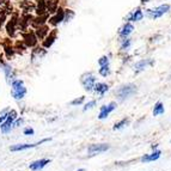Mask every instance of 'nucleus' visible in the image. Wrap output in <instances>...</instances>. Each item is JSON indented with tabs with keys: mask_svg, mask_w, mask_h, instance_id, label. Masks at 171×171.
I'll return each instance as SVG.
<instances>
[{
	"mask_svg": "<svg viewBox=\"0 0 171 171\" xmlns=\"http://www.w3.org/2000/svg\"><path fill=\"white\" fill-rule=\"evenodd\" d=\"M11 86H12V96L15 99H22L25 97L26 95V87L24 86V83L20 79H15L12 83H11Z\"/></svg>",
	"mask_w": 171,
	"mask_h": 171,
	"instance_id": "obj_1",
	"label": "nucleus"
},
{
	"mask_svg": "<svg viewBox=\"0 0 171 171\" xmlns=\"http://www.w3.org/2000/svg\"><path fill=\"white\" fill-rule=\"evenodd\" d=\"M135 92H137V86L134 84H127V85L121 86L116 91V96L120 101H125V99L132 97Z\"/></svg>",
	"mask_w": 171,
	"mask_h": 171,
	"instance_id": "obj_2",
	"label": "nucleus"
},
{
	"mask_svg": "<svg viewBox=\"0 0 171 171\" xmlns=\"http://www.w3.org/2000/svg\"><path fill=\"white\" fill-rule=\"evenodd\" d=\"M169 10H170V6L167 4H164L158 7H154L152 10H146V16L151 19H158L162 16H164L166 12H169Z\"/></svg>",
	"mask_w": 171,
	"mask_h": 171,
	"instance_id": "obj_3",
	"label": "nucleus"
},
{
	"mask_svg": "<svg viewBox=\"0 0 171 171\" xmlns=\"http://www.w3.org/2000/svg\"><path fill=\"white\" fill-rule=\"evenodd\" d=\"M50 140V138L48 139H43V140H41V141H38V142H35V144H23V145H13V146H11L10 147V151H12V152H19V151H24V150H28V148H32V147H36V146H38V145H41V144H43V142H47V141H49Z\"/></svg>",
	"mask_w": 171,
	"mask_h": 171,
	"instance_id": "obj_4",
	"label": "nucleus"
},
{
	"mask_svg": "<svg viewBox=\"0 0 171 171\" xmlns=\"http://www.w3.org/2000/svg\"><path fill=\"white\" fill-rule=\"evenodd\" d=\"M117 107V104L115 102H111L109 103L108 105H102L101 109H99V115H98V118L99 120H104V118H107L110 113H113Z\"/></svg>",
	"mask_w": 171,
	"mask_h": 171,
	"instance_id": "obj_5",
	"label": "nucleus"
},
{
	"mask_svg": "<svg viewBox=\"0 0 171 171\" xmlns=\"http://www.w3.org/2000/svg\"><path fill=\"white\" fill-rule=\"evenodd\" d=\"M82 84H83L84 89L87 92L92 91V90H94V87H95V84H96V78H95V75H92L91 73L85 74L82 78Z\"/></svg>",
	"mask_w": 171,
	"mask_h": 171,
	"instance_id": "obj_6",
	"label": "nucleus"
},
{
	"mask_svg": "<svg viewBox=\"0 0 171 171\" xmlns=\"http://www.w3.org/2000/svg\"><path fill=\"white\" fill-rule=\"evenodd\" d=\"M108 150H109L108 144H94L87 148V153L90 156H95V154H98V153H103Z\"/></svg>",
	"mask_w": 171,
	"mask_h": 171,
	"instance_id": "obj_7",
	"label": "nucleus"
},
{
	"mask_svg": "<svg viewBox=\"0 0 171 171\" xmlns=\"http://www.w3.org/2000/svg\"><path fill=\"white\" fill-rule=\"evenodd\" d=\"M153 65H154V61H153L152 59H144V60L138 61V62L134 65V71H135L137 73H139V72L144 71L145 68H147L148 66H153Z\"/></svg>",
	"mask_w": 171,
	"mask_h": 171,
	"instance_id": "obj_8",
	"label": "nucleus"
},
{
	"mask_svg": "<svg viewBox=\"0 0 171 171\" xmlns=\"http://www.w3.org/2000/svg\"><path fill=\"white\" fill-rule=\"evenodd\" d=\"M1 66H3V70H4V73H5V77H6L7 83L11 84L13 80H15V72H13V70H12L11 66L7 65V63H5V62H3Z\"/></svg>",
	"mask_w": 171,
	"mask_h": 171,
	"instance_id": "obj_9",
	"label": "nucleus"
},
{
	"mask_svg": "<svg viewBox=\"0 0 171 171\" xmlns=\"http://www.w3.org/2000/svg\"><path fill=\"white\" fill-rule=\"evenodd\" d=\"M162 152L159 150H154L151 154H145L144 157H141V162L142 163H148V162H153V160H157V159H159V157H160Z\"/></svg>",
	"mask_w": 171,
	"mask_h": 171,
	"instance_id": "obj_10",
	"label": "nucleus"
},
{
	"mask_svg": "<svg viewBox=\"0 0 171 171\" xmlns=\"http://www.w3.org/2000/svg\"><path fill=\"white\" fill-rule=\"evenodd\" d=\"M50 163V159H39V160H36L34 163L30 164V170H34V171H39L42 170L47 164Z\"/></svg>",
	"mask_w": 171,
	"mask_h": 171,
	"instance_id": "obj_11",
	"label": "nucleus"
},
{
	"mask_svg": "<svg viewBox=\"0 0 171 171\" xmlns=\"http://www.w3.org/2000/svg\"><path fill=\"white\" fill-rule=\"evenodd\" d=\"M133 30H134V26L128 22V23H126V24L122 26V28H121V30H120V36H121L122 38H126V37H128V35H130L132 32H133Z\"/></svg>",
	"mask_w": 171,
	"mask_h": 171,
	"instance_id": "obj_12",
	"label": "nucleus"
},
{
	"mask_svg": "<svg viewBox=\"0 0 171 171\" xmlns=\"http://www.w3.org/2000/svg\"><path fill=\"white\" fill-rule=\"evenodd\" d=\"M94 90L97 92V94L101 95V98H102L105 94H107V91L109 90V85H108V84H105V83H96Z\"/></svg>",
	"mask_w": 171,
	"mask_h": 171,
	"instance_id": "obj_13",
	"label": "nucleus"
},
{
	"mask_svg": "<svg viewBox=\"0 0 171 171\" xmlns=\"http://www.w3.org/2000/svg\"><path fill=\"white\" fill-rule=\"evenodd\" d=\"M24 42L26 43L28 47H34L37 43V37L32 32H28L24 35Z\"/></svg>",
	"mask_w": 171,
	"mask_h": 171,
	"instance_id": "obj_14",
	"label": "nucleus"
},
{
	"mask_svg": "<svg viewBox=\"0 0 171 171\" xmlns=\"http://www.w3.org/2000/svg\"><path fill=\"white\" fill-rule=\"evenodd\" d=\"M16 25H17V18H16V16H13V17L11 18V20H10V22L7 23V25H6V31H7V34H8L10 36H13V35H15Z\"/></svg>",
	"mask_w": 171,
	"mask_h": 171,
	"instance_id": "obj_15",
	"label": "nucleus"
},
{
	"mask_svg": "<svg viewBox=\"0 0 171 171\" xmlns=\"http://www.w3.org/2000/svg\"><path fill=\"white\" fill-rule=\"evenodd\" d=\"M55 39H56V31L54 30V31H51V32L46 37V39L43 41V47H44V48L51 47V44L55 42Z\"/></svg>",
	"mask_w": 171,
	"mask_h": 171,
	"instance_id": "obj_16",
	"label": "nucleus"
},
{
	"mask_svg": "<svg viewBox=\"0 0 171 171\" xmlns=\"http://www.w3.org/2000/svg\"><path fill=\"white\" fill-rule=\"evenodd\" d=\"M142 18H144V13H142V11H141L140 8H138V10H135L133 13H130L127 20H128V22H139V20H141Z\"/></svg>",
	"mask_w": 171,
	"mask_h": 171,
	"instance_id": "obj_17",
	"label": "nucleus"
},
{
	"mask_svg": "<svg viewBox=\"0 0 171 171\" xmlns=\"http://www.w3.org/2000/svg\"><path fill=\"white\" fill-rule=\"evenodd\" d=\"M63 18H65V12H63L62 10H59V11L55 13V16L53 17V18H50L49 20H50V24L56 25V24L61 23V22L63 20Z\"/></svg>",
	"mask_w": 171,
	"mask_h": 171,
	"instance_id": "obj_18",
	"label": "nucleus"
},
{
	"mask_svg": "<svg viewBox=\"0 0 171 171\" xmlns=\"http://www.w3.org/2000/svg\"><path fill=\"white\" fill-rule=\"evenodd\" d=\"M165 111L164 109V105L162 102H157L154 105V109H153V116H158V115H163Z\"/></svg>",
	"mask_w": 171,
	"mask_h": 171,
	"instance_id": "obj_19",
	"label": "nucleus"
},
{
	"mask_svg": "<svg viewBox=\"0 0 171 171\" xmlns=\"http://www.w3.org/2000/svg\"><path fill=\"white\" fill-rule=\"evenodd\" d=\"M12 126H13V122H11L8 120H5L1 125H0V127H1V132H3V133H5V134L10 133L11 129H12Z\"/></svg>",
	"mask_w": 171,
	"mask_h": 171,
	"instance_id": "obj_20",
	"label": "nucleus"
},
{
	"mask_svg": "<svg viewBox=\"0 0 171 171\" xmlns=\"http://www.w3.org/2000/svg\"><path fill=\"white\" fill-rule=\"evenodd\" d=\"M129 123V120H128V118H122V120L121 121H118L117 123H115V126L113 127V129L114 130H117V129H121V128H123L125 126H127Z\"/></svg>",
	"mask_w": 171,
	"mask_h": 171,
	"instance_id": "obj_21",
	"label": "nucleus"
},
{
	"mask_svg": "<svg viewBox=\"0 0 171 171\" xmlns=\"http://www.w3.org/2000/svg\"><path fill=\"white\" fill-rule=\"evenodd\" d=\"M48 32V28L47 26H39V28L37 29V31H36V34H37V38H44V36H46V34Z\"/></svg>",
	"mask_w": 171,
	"mask_h": 171,
	"instance_id": "obj_22",
	"label": "nucleus"
},
{
	"mask_svg": "<svg viewBox=\"0 0 171 171\" xmlns=\"http://www.w3.org/2000/svg\"><path fill=\"white\" fill-rule=\"evenodd\" d=\"M98 73H99L102 77H108V75L110 74V67H109V65H107V66H101V68H99Z\"/></svg>",
	"mask_w": 171,
	"mask_h": 171,
	"instance_id": "obj_23",
	"label": "nucleus"
},
{
	"mask_svg": "<svg viewBox=\"0 0 171 171\" xmlns=\"http://www.w3.org/2000/svg\"><path fill=\"white\" fill-rule=\"evenodd\" d=\"M132 44V41H130V38H123V41H122V44H121V49L122 50H128L129 47Z\"/></svg>",
	"mask_w": 171,
	"mask_h": 171,
	"instance_id": "obj_24",
	"label": "nucleus"
},
{
	"mask_svg": "<svg viewBox=\"0 0 171 171\" xmlns=\"http://www.w3.org/2000/svg\"><path fill=\"white\" fill-rule=\"evenodd\" d=\"M73 17H74V12H73V11H71V10L65 11V18H63V20H66V22H70Z\"/></svg>",
	"mask_w": 171,
	"mask_h": 171,
	"instance_id": "obj_25",
	"label": "nucleus"
},
{
	"mask_svg": "<svg viewBox=\"0 0 171 171\" xmlns=\"http://www.w3.org/2000/svg\"><path fill=\"white\" fill-rule=\"evenodd\" d=\"M84 101H85V97H84V96H82V97H79V98L73 99V101L71 102V105H74V107H75V105H80Z\"/></svg>",
	"mask_w": 171,
	"mask_h": 171,
	"instance_id": "obj_26",
	"label": "nucleus"
},
{
	"mask_svg": "<svg viewBox=\"0 0 171 171\" xmlns=\"http://www.w3.org/2000/svg\"><path fill=\"white\" fill-rule=\"evenodd\" d=\"M98 65L99 66H107V65H109V58L108 56H102L98 60Z\"/></svg>",
	"mask_w": 171,
	"mask_h": 171,
	"instance_id": "obj_27",
	"label": "nucleus"
},
{
	"mask_svg": "<svg viewBox=\"0 0 171 171\" xmlns=\"http://www.w3.org/2000/svg\"><path fill=\"white\" fill-rule=\"evenodd\" d=\"M95 105H96V101H95V99H94V101H90L89 103H86V104H85V107H84V111H85V110H87V109L94 108Z\"/></svg>",
	"mask_w": 171,
	"mask_h": 171,
	"instance_id": "obj_28",
	"label": "nucleus"
},
{
	"mask_svg": "<svg viewBox=\"0 0 171 171\" xmlns=\"http://www.w3.org/2000/svg\"><path fill=\"white\" fill-rule=\"evenodd\" d=\"M7 111H8V109H5L1 114H0V125H1V123L6 120V117H7Z\"/></svg>",
	"mask_w": 171,
	"mask_h": 171,
	"instance_id": "obj_29",
	"label": "nucleus"
},
{
	"mask_svg": "<svg viewBox=\"0 0 171 171\" xmlns=\"http://www.w3.org/2000/svg\"><path fill=\"white\" fill-rule=\"evenodd\" d=\"M34 129L32 128H25L24 129V135H34Z\"/></svg>",
	"mask_w": 171,
	"mask_h": 171,
	"instance_id": "obj_30",
	"label": "nucleus"
},
{
	"mask_svg": "<svg viewBox=\"0 0 171 171\" xmlns=\"http://www.w3.org/2000/svg\"><path fill=\"white\" fill-rule=\"evenodd\" d=\"M23 123V118H18V120L13 121V127H19Z\"/></svg>",
	"mask_w": 171,
	"mask_h": 171,
	"instance_id": "obj_31",
	"label": "nucleus"
},
{
	"mask_svg": "<svg viewBox=\"0 0 171 171\" xmlns=\"http://www.w3.org/2000/svg\"><path fill=\"white\" fill-rule=\"evenodd\" d=\"M151 147H152V150L154 151V150H156V148L158 147V145H157V144H154V145H152V146H151Z\"/></svg>",
	"mask_w": 171,
	"mask_h": 171,
	"instance_id": "obj_32",
	"label": "nucleus"
},
{
	"mask_svg": "<svg viewBox=\"0 0 171 171\" xmlns=\"http://www.w3.org/2000/svg\"><path fill=\"white\" fill-rule=\"evenodd\" d=\"M141 3L145 4V3H148V0H141Z\"/></svg>",
	"mask_w": 171,
	"mask_h": 171,
	"instance_id": "obj_33",
	"label": "nucleus"
},
{
	"mask_svg": "<svg viewBox=\"0 0 171 171\" xmlns=\"http://www.w3.org/2000/svg\"><path fill=\"white\" fill-rule=\"evenodd\" d=\"M77 171H85L84 169H79V170H77Z\"/></svg>",
	"mask_w": 171,
	"mask_h": 171,
	"instance_id": "obj_34",
	"label": "nucleus"
}]
</instances>
